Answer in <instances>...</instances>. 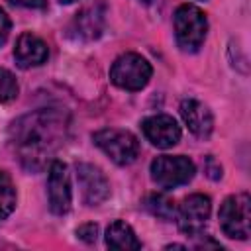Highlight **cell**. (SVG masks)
<instances>
[{
  "instance_id": "1",
  "label": "cell",
  "mask_w": 251,
  "mask_h": 251,
  "mask_svg": "<svg viewBox=\"0 0 251 251\" xmlns=\"http://www.w3.org/2000/svg\"><path fill=\"white\" fill-rule=\"evenodd\" d=\"M69 118L59 108H41L16 120L10 127V141L22 163L29 169L41 167L65 141Z\"/></svg>"
},
{
  "instance_id": "2",
  "label": "cell",
  "mask_w": 251,
  "mask_h": 251,
  "mask_svg": "<svg viewBox=\"0 0 251 251\" xmlns=\"http://www.w3.org/2000/svg\"><path fill=\"white\" fill-rule=\"evenodd\" d=\"M208 31L206 14L194 4H180L175 12V37L182 51L194 53L204 43Z\"/></svg>"
},
{
  "instance_id": "3",
  "label": "cell",
  "mask_w": 251,
  "mask_h": 251,
  "mask_svg": "<svg viewBox=\"0 0 251 251\" xmlns=\"http://www.w3.org/2000/svg\"><path fill=\"white\" fill-rule=\"evenodd\" d=\"M220 227L231 239H247L251 233V198L247 192L227 196L220 206Z\"/></svg>"
},
{
  "instance_id": "4",
  "label": "cell",
  "mask_w": 251,
  "mask_h": 251,
  "mask_svg": "<svg viewBox=\"0 0 251 251\" xmlns=\"http://www.w3.org/2000/svg\"><path fill=\"white\" fill-rule=\"evenodd\" d=\"M151 65L137 53L120 55L110 69V80L124 90H141L151 78Z\"/></svg>"
},
{
  "instance_id": "5",
  "label": "cell",
  "mask_w": 251,
  "mask_h": 251,
  "mask_svg": "<svg viewBox=\"0 0 251 251\" xmlns=\"http://www.w3.org/2000/svg\"><path fill=\"white\" fill-rule=\"evenodd\" d=\"M94 143L116 163V165H129L135 161L139 153V141L131 131L106 127L92 135Z\"/></svg>"
},
{
  "instance_id": "6",
  "label": "cell",
  "mask_w": 251,
  "mask_h": 251,
  "mask_svg": "<svg viewBox=\"0 0 251 251\" xmlns=\"http://www.w3.org/2000/svg\"><path fill=\"white\" fill-rule=\"evenodd\" d=\"M194 163L184 155H161L151 163V178L161 188H176L192 180Z\"/></svg>"
},
{
  "instance_id": "7",
  "label": "cell",
  "mask_w": 251,
  "mask_h": 251,
  "mask_svg": "<svg viewBox=\"0 0 251 251\" xmlns=\"http://www.w3.org/2000/svg\"><path fill=\"white\" fill-rule=\"evenodd\" d=\"M212 210V202L206 194H190L182 200L178 206V212L175 214L178 220V227L186 235H200L204 229L208 216Z\"/></svg>"
},
{
  "instance_id": "8",
  "label": "cell",
  "mask_w": 251,
  "mask_h": 251,
  "mask_svg": "<svg viewBox=\"0 0 251 251\" xmlns=\"http://www.w3.org/2000/svg\"><path fill=\"white\" fill-rule=\"evenodd\" d=\"M47 198H49V210L57 216H63L71 210V180H69V169L61 161H53L49 167L47 176Z\"/></svg>"
},
{
  "instance_id": "9",
  "label": "cell",
  "mask_w": 251,
  "mask_h": 251,
  "mask_svg": "<svg viewBox=\"0 0 251 251\" xmlns=\"http://www.w3.org/2000/svg\"><path fill=\"white\" fill-rule=\"evenodd\" d=\"M76 180L80 186L82 202L86 206H98L110 196V182L106 175L90 163L76 165Z\"/></svg>"
},
{
  "instance_id": "10",
  "label": "cell",
  "mask_w": 251,
  "mask_h": 251,
  "mask_svg": "<svg viewBox=\"0 0 251 251\" xmlns=\"http://www.w3.org/2000/svg\"><path fill=\"white\" fill-rule=\"evenodd\" d=\"M141 129L145 137L155 147H161V149H169L176 145L180 139V126L169 114H155V116L145 118L141 124Z\"/></svg>"
},
{
  "instance_id": "11",
  "label": "cell",
  "mask_w": 251,
  "mask_h": 251,
  "mask_svg": "<svg viewBox=\"0 0 251 251\" xmlns=\"http://www.w3.org/2000/svg\"><path fill=\"white\" fill-rule=\"evenodd\" d=\"M180 116H182L184 124L188 126V129L196 137H200V139L210 137V133L214 129V116L206 104H202L194 98H186L180 102Z\"/></svg>"
},
{
  "instance_id": "12",
  "label": "cell",
  "mask_w": 251,
  "mask_h": 251,
  "mask_svg": "<svg viewBox=\"0 0 251 251\" xmlns=\"http://www.w3.org/2000/svg\"><path fill=\"white\" fill-rule=\"evenodd\" d=\"M14 57H16V63L22 69L39 67V65H43L47 61L49 47L41 37H37L33 33H22L18 37V41H16Z\"/></svg>"
},
{
  "instance_id": "13",
  "label": "cell",
  "mask_w": 251,
  "mask_h": 251,
  "mask_svg": "<svg viewBox=\"0 0 251 251\" xmlns=\"http://www.w3.org/2000/svg\"><path fill=\"white\" fill-rule=\"evenodd\" d=\"M102 27H104V12L100 10V6H88L76 14L71 31L76 39L90 41L102 33Z\"/></svg>"
},
{
  "instance_id": "14",
  "label": "cell",
  "mask_w": 251,
  "mask_h": 251,
  "mask_svg": "<svg viewBox=\"0 0 251 251\" xmlns=\"http://www.w3.org/2000/svg\"><path fill=\"white\" fill-rule=\"evenodd\" d=\"M106 245L116 251H137L141 249V241L137 239L135 231L129 224L116 220L106 229Z\"/></svg>"
},
{
  "instance_id": "15",
  "label": "cell",
  "mask_w": 251,
  "mask_h": 251,
  "mask_svg": "<svg viewBox=\"0 0 251 251\" xmlns=\"http://www.w3.org/2000/svg\"><path fill=\"white\" fill-rule=\"evenodd\" d=\"M143 204H145V208H147V212H149L151 216L161 218V220H165V222L173 220L175 214H176V208H175L173 198H169V196L163 194V192H153V194H149Z\"/></svg>"
},
{
  "instance_id": "16",
  "label": "cell",
  "mask_w": 251,
  "mask_h": 251,
  "mask_svg": "<svg viewBox=\"0 0 251 251\" xmlns=\"http://www.w3.org/2000/svg\"><path fill=\"white\" fill-rule=\"evenodd\" d=\"M16 208V188L12 178L0 171V220H6Z\"/></svg>"
},
{
  "instance_id": "17",
  "label": "cell",
  "mask_w": 251,
  "mask_h": 251,
  "mask_svg": "<svg viewBox=\"0 0 251 251\" xmlns=\"http://www.w3.org/2000/svg\"><path fill=\"white\" fill-rule=\"evenodd\" d=\"M18 80L16 76L8 71V69H2L0 67V102H10L18 96Z\"/></svg>"
},
{
  "instance_id": "18",
  "label": "cell",
  "mask_w": 251,
  "mask_h": 251,
  "mask_svg": "<svg viewBox=\"0 0 251 251\" xmlns=\"http://www.w3.org/2000/svg\"><path fill=\"white\" fill-rule=\"evenodd\" d=\"M76 235H78L80 239H84L86 243H92V241H96L98 227H96V224H84V226H80V227L76 229Z\"/></svg>"
},
{
  "instance_id": "19",
  "label": "cell",
  "mask_w": 251,
  "mask_h": 251,
  "mask_svg": "<svg viewBox=\"0 0 251 251\" xmlns=\"http://www.w3.org/2000/svg\"><path fill=\"white\" fill-rule=\"evenodd\" d=\"M10 27H12V24H10V18L6 16V12L0 8V47L6 43V39H8V35H10Z\"/></svg>"
},
{
  "instance_id": "20",
  "label": "cell",
  "mask_w": 251,
  "mask_h": 251,
  "mask_svg": "<svg viewBox=\"0 0 251 251\" xmlns=\"http://www.w3.org/2000/svg\"><path fill=\"white\" fill-rule=\"evenodd\" d=\"M206 171H208V176L210 178H220L222 176V167L216 165L214 157H206Z\"/></svg>"
},
{
  "instance_id": "21",
  "label": "cell",
  "mask_w": 251,
  "mask_h": 251,
  "mask_svg": "<svg viewBox=\"0 0 251 251\" xmlns=\"http://www.w3.org/2000/svg\"><path fill=\"white\" fill-rule=\"evenodd\" d=\"M16 6H24V8H45L47 0H10Z\"/></svg>"
},
{
  "instance_id": "22",
  "label": "cell",
  "mask_w": 251,
  "mask_h": 251,
  "mask_svg": "<svg viewBox=\"0 0 251 251\" xmlns=\"http://www.w3.org/2000/svg\"><path fill=\"white\" fill-rule=\"evenodd\" d=\"M61 4H73V2H76V0H59Z\"/></svg>"
},
{
  "instance_id": "23",
  "label": "cell",
  "mask_w": 251,
  "mask_h": 251,
  "mask_svg": "<svg viewBox=\"0 0 251 251\" xmlns=\"http://www.w3.org/2000/svg\"><path fill=\"white\" fill-rule=\"evenodd\" d=\"M143 2H151V0H143Z\"/></svg>"
}]
</instances>
